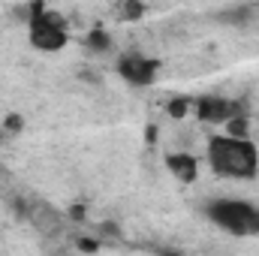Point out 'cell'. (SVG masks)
Instances as JSON below:
<instances>
[{"label":"cell","instance_id":"1","mask_svg":"<svg viewBox=\"0 0 259 256\" xmlns=\"http://www.w3.org/2000/svg\"><path fill=\"white\" fill-rule=\"evenodd\" d=\"M208 166L223 178H253L259 172V151L244 136H214L208 142Z\"/></svg>","mask_w":259,"mask_h":256},{"label":"cell","instance_id":"2","mask_svg":"<svg viewBox=\"0 0 259 256\" xmlns=\"http://www.w3.org/2000/svg\"><path fill=\"white\" fill-rule=\"evenodd\" d=\"M205 217L229 235H241V238L259 235V208L244 199H214L208 202Z\"/></svg>","mask_w":259,"mask_h":256},{"label":"cell","instance_id":"3","mask_svg":"<svg viewBox=\"0 0 259 256\" xmlns=\"http://www.w3.org/2000/svg\"><path fill=\"white\" fill-rule=\"evenodd\" d=\"M27 36H30V46H33L36 52H46V55L66 49V39H69V36H66L64 21H61L55 12H46L42 6L33 9L30 27H27Z\"/></svg>","mask_w":259,"mask_h":256},{"label":"cell","instance_id":"4","mask_svg":"<svg viewBox=\"0 0 259 256\" xmlns=\"http://www.w3.org/2000/svg\"><path fill=\"white\" fill-rule=\"evenodd\" d=\"M118 72H121V78L127 84H133V88H148L157 78V64L148 61V58H142L139 52H127L118 61Z\"/></svg>","mask_w":259,"mask_h":256},{"label":"cell","instance_id":"5","mask_svg":"<svg viewBox=\"0 0 259 256\" xmlns=\"http://www.w3.org/2000/svg\"><path fill=\"white\" fill-rule=\"evenodd\" d=\"M166 166H169V172L178 178V181H196V175H199V163H196L190 154H169L166 157Z\"/></svg>","mask_w":259,"mask_h":256},{"label":"cell","instance_id":"6","mask_svg":"<svg viewBox=\"0 0 259 256\" xmlns=\"http://www.w3.org/2000/svg\"><path fill=\"white\" fill-rule=\"evenodd\" d=\"M229 103L220 97H202L199 100V118L202 121H226L229 118Z\"/></svg>","mask_w":259,"mask_h":256},{"label":"cell","instance_id":"7","mask_svg":"<svg viewBox=\"0 0 259 256\" xmlns=\"http://www.w3.org/2000/svg\"><path fill=\"white\" fill-rule=\"evenodd\" d=\"M91 46H94L97 52H103V49H109V46H112V39H109V33H106V30H94V33H91Z\"/></svg>","mask_w":259,"mask_h":256},{"label":"cell","instance_id":"8","mask_svg":"<svg viewBox=\"0 0 259 256\" xmlns=\"http://www.w3.org/2000/svg\"><path fill=\"white\" fill-rule=\"evenodd\" d=\"M184 109H187V103H184V100H178V103H169V115H178V118H181V115H184Z\"/></svg>","mask_w":259,"mask_h":256},{"label":"cell","instance_id":"9","mask_svg":"<svg viewBox=\"0 0 259 256\" xmlns=\"http://www.w3.org/2000/svg\"><path fill=\"white\" fill-rule=\"evenodd\" d=\"M124 15H130V18L142 15V6H124Z\"/></svg>","mask_w":259,"mask_h":256}]
</instances>
